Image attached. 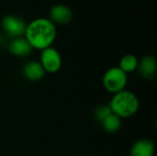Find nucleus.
<instances>
[{"instance_id": "nucleus-1", "label": "nucleus", "mask_w": 157, "mask_h": 156, "mask_svg": "<svg viewBox=\"0 0 157 156\" xmlns=\"http://www.w3.org/2000/svg\"><path fill=\"white\" fill-rule=\"evenodd\" d=\"M24 36L33 49L42 51L51 47L55 40L56 26L49 18L38 17L27 24Z\"/></svg>"}, {"instance_id": "nucleus-2", "label": "nucleus", "mask_w": 157, "mask_h": 156, "mask_svg": "<svg viewBox=\"0 0 157 156\" xmlns=\"http://www.w3.org/2000/svg\"><path fill=\"white\" fill-rule=\"evenodd\" d=\"M109 106L112 113L122 119L135 115L139 109L140 103L137 96L133 92L124 89L114 94Z\"/></svg>"}, {"instance_id": "nucleus-3", "label": "nucleus", "mask_w": 157, "mask_h": 156, "mask_svg": "<svg viewBox=\"0 0 157 156\" xmlns=\"http://www.w3.org/2000/svg\"><path fill=\"white\" fill-rule=\"evenodd\" d=\"M128 83V76L119 66L108 69L102 78L104 88L111 93L116 94L125 89Z\"/></svg>"}, {"instance_id": "nucleus-4", "label": "nucleus", "mask_w": 157, "mask_h": 156, "mask_svg": "<svg viewBox=\"0 0 157 156\" xmlns=\"http://www.w3.org/2000/svg\"><path fill=\"white\" fill-rule=\"evenodd\" d=\"M1 27L6 34H7L10 38L15 39L24 36L27 23L20 17L6 15L1 19Z\"/></svg>"}, {"instance_id": "nucleus-5", "label": "nucleus", "mask_w": 157, "mask_h": 156, "mask_svg": "<svg viewBox=\"0 0 157 156\" xmlns=\"http://www.w3.org/2000/svg\"><path fill=\"white\" fill-rule=\"evenodd\" d=\"M40 63L43 67L45 73L55 74L62 67V56L55 48L51 46L41 51Z\"/></svg>"}, {"instance_id": "nucleus-6", "label": "nucleus", "mask_w": 157, "mask_h": 156, "mask_svg": "<svg viewBox=\"0 0 157 156\" xmlns=\"http://www.w3.org/2000/svg\"><path fill=\"white\" fill-rule=\"evenodd\" d=\"M137 70L142 77L148 81H153L155 77L157 61L153 55H145L138 61Z\"/></svg>"}, {"instance_id": "nucleus-7", "label": "nucleus", "mask_w": 157, "mask_h": 156, "mask_svg": "<svg viewBox=\"0 0 157 156\" xmlns=\"http://www.w3.org/2000/svg\"><path fill=\"white\" fill-rule=\"evenodd\" d=\"M50 18L54 24L65 25L72 21L73 12L69 6L63 4H56L50 9Z\"/></svg>"}, {"instance_id": "nucleus-8", "label": "nucleus", "mask_w": 157, "mask_h": 156, "mask_svg": "<svg viewBox=\"0 0 157 156\" xmlns=\"http://www.w3.org/2000/svg\"><path fill=\"white\" fill-rule=\"evenodd\" d=\"M8 51L16 57H27L31 54L33 48L25 37L12 39L7 46Z\"/></svg>"}, {"instance_id": "nucleus-9", "label": "nucleus", "mask_w": 157, "mask_h": 156, "mask_svg": "<svg viewBox=\"0 0 157 156\" xmlns=\"http://www.w3.org/2000/svg\"><path fill=\"white\" fill-rule=\"evenodd\" d=\"M23 75L25 78L30 82H38L40 81L44 75L45 71L40 62L37 61H30L27 63L23 67Z\"/></svg>"}, {"instance_id": "nucleus-10", "label": "nucleus", "mask_w": 157, "mask_h": 156, "mask_svg": "<svg viewBox=\"0 0 157 156\" xmlns=\"http://www.w3.org/2000/svg\"><path fill=\"white\" fill-rule=\"evenodd\" d=\"M155 146L149 139H141L131 148V156H155Z\"/></svg>"}, {"instance_id": "nucleus-11", "label": "nucleus", "mask_w": 157, "mask_h": 156, "mask_svg": "<svg viewBox=\"0 0 157 156\" xmlns=\"http://www.w3.org/2000/svg\"><path fill=\"white\" fill-rule=\"evenodd\" d=\"M121 119L114 113L109 114L106 119L101 121L102 128L109 133H116L121 128Z\"/></svg>"}, {"instance_id": "nucleus-12", "label": "nucleus", "mask_w": 157, "mask_h": 156, "mask_svg": "<svg viewBox=\"0 0 157 156\" xmlns=\"http://www.w3.org/2000/svg\"><path fill=\"white\" fill-rule=\"evenodd\" d=\"M138 61L139 60L137 59V57L135 55H133V54H126L121 59L119 67L125 74L132 73L135 70H137Z\"/></svg>"}, {"instance_id": "nucleus-13", "label": "nucleus", "mask_w": 157, "mask_h": 156, "mask_svg": "<svg viewBox=\"0 0 157 156\" xmlns=\"http://www.w3.org/2000/svg\"><path fill=\"white\" fill-rule=\"evenodd\" d=\"M111 113H112V111H111V108H109V104L108 105H104V104L99 105L94 110V118L98 122L101 123V121Z\"/></svg>"}]
</instances>
